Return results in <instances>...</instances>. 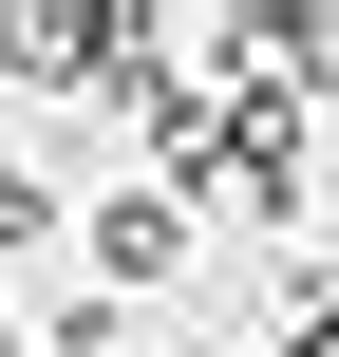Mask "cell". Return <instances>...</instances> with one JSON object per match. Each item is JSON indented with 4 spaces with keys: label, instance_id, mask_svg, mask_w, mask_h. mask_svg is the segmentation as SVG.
I'll return each mask as SVG.
<instances>
[{
    "label": "cell",
    "instance_id": "obj_1",
    "mask_svg": "<svg viewBox=\"0 0 339 357\" xmlns=\"http://www.w3.org/2000/svg\"><path fill=\"white\" fill-rule=\"evenodd\" d=\"M170 264H189V207L170 188H94V301L113 282H170Z\"/></svg>",
    "mask_w": 339,
    "mask_h": 357
},
{
    "label": "cell",
    "instance_id": "obj_2",
    "mask_svg": "<svg viewBox=\"0 0 339 357\" xmlns=\"http://www.w3.org/2000/svg\"><path fill=\"white\" fill-rule=\"evenodd\" d=\"M38 226H57V188H38V151H0V264H19Z\"/></svg>",
    "mask_w": 339,
    "mask_h": 357
}]
</instances>
